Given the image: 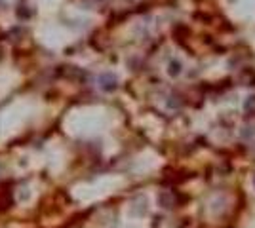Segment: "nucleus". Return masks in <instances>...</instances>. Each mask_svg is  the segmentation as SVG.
I'll use <instances>...</instances> for the list:
<instances>
[{
  "label": "nucleus",
  "mask_w": 255,
  "mask_h": 228,
  "mask_svg": "<svg viewBox=\"0 0 255 228\" xmlns=\"http://www.w3.org/2000/svg\"><path fill=\"white\" fill-rule=\"evenodd\" d=\"M117 84H118V80L113 73H105V75L99 76V86H101L103 91H115V89H117Z\"/></svg>",
  "instance_id": "obj_1"
},
{
  "label": "nucleus",
  "mask_w": 255,
  "mask_h": 228,
  "mask_svg": "<svg viewBox=\"0 0 255 228\" xmlns=\"http://www.w3.org/2000/svg\"><path fill=\"white\" fill-rule=\"evenodd\" d=\"M0 169H2V167H0Z\"/></svg>",
  "instance_id": "obj_5"
},
{
  "label": "nucleus",
  "mask_w": 255,
  "mask_h": 228,
  "mask_svg": "<svg viewBox=\"0 0 255 228\" xmlns=\"http://www.w3.org/2000/svg\"><path fill=\"white\" fill-rule=\"evenodd\" d=\"M254 185H255V179H254Z\"/></svg>",
  "instance_id": "obj_4"
},
{
  "label": "nucleus",
  "mask_w": 255,
  "mask_h": 228,
  "mask_svg": "<svg viewBox=\"0 0 255 228\" xmlns=\"http://www.w3.org/2000/svg\"><path fill=\"white\" fill-rule=\"evenodd\" d=\"M244 109H246V112H250V114H255V95H252V97L246 99Z\"/></svg>",
  "instance_id": "obj_2"
},
{
  "label": "nucleus",
  "mask_w": 255,
  "mask_h": 228,
  "mask_svg": "<svg viewBox=\"0 0 255 228\" xmlns=\"http://www.w3.org/2000/svg\"><path fill=\"white\" fill-rule=\"evenodd\" d=\"M170 75H179V63H170Z\"/></svg>",
  "instance_id": "obj_3"
}]
</instances>
